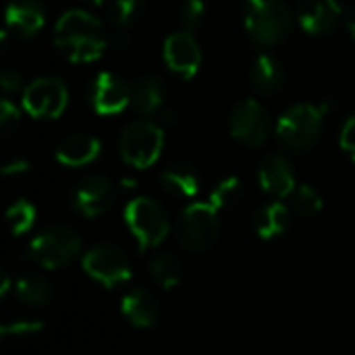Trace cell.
Masks as SVG:
<instances>
[{
  "mask_svg": "<svg viewBox=\"0 0 355 355\" xmlns=\"http://www.w3.org/2000/svg\"><path fill=\"white\" fill-rule=\"evenodd\" d=\"M54 46L77 64L98 60L106 46L108 35L98 17L83 8H73L60 15L54 25Z\"/></svg>",
  "mask_w": 355,
  "mask_h": 355,
  "instance_id": "obj_1",
  "label": "cell"
},
{
  "mask_svg": "<svg viewBox=\"0 0 355 355\" xmlns=\"http://www.w3.org/2000/svg\"><path fill=\"white\" fill-rule=\"evenodd\" d=\"M241 17L248 35L264 48L283 44L295 27V15L285 0H243Z\"/></svg>",
  "mask_w": 355,
  "mask_h": 355,
  "instance_id": "obj_2",
  "label": "cell"
},
{
  "mask_svg": "<svg viewBox=\"0 0 355 355\" xmlns=\"http://www.w3.org/2000/svg\"><path fill=\"white\" fill-rule=\"evenodd\" d=\"M327 110L316 104H295L287 108L277 121L279 139L293 152L310 150L322 135Z\"/></svg>",
  "mask_w": 355,
  "mask_h": 355,
  "instance_id": "obj_3",
  "label": "cell"
},
{
  "mask_svg": "<svg viewBox=\"0 0 355 355\" xmlns=\"http://www.w3.org/2000/svg\"><path fill=\"white\" fill-rule=\"evenodd\" d=\"M123 218L137 239L141 252L160 245L168 235V214L164 206L152 198H135L125 206Z\"/></svg>",
  "mask_w": 355,
  "mask_h": 355,
  "instance_id": "obj_4",
  "label": "cell"
},
{
  "mask_svg": "<svg viewBox=\"0 0 355 355\" xmlns=\"http://www.w3.org/2000/svg\"><path fill=\"white\" fill-rule=\"evenodd\" d=\"M220 235L218 210L210 202H198L183 210L177 223V239L189 252H208Z\"/></svg>",
  "mask_w": 355,
  "mask_h": 355,
  "instance_id": "obj_5",
  "label": "cell"
},
{
  "mask_svg": "<svg viewBox=\"0 0 355 355\" xmlns=\"http://www.w3.org/2000/svg\"><path fill=\"white\" fill-rule=\"evenodd\" d=\"M162 146H164V131L160 125L152 121L129 123L119 139V150L123 160L135 168L152 166L160 158Z\"/></svg>",
  "mask_w": 355,
  "mask_h": 355,
  "instance_id": "obj_6",
  "label": "cell"
},
{
  "mask_svg": "<svg viewBox=\"0 0 355 355\" xmlns=\"http://www.w3.org/2000/svg\"><path fill=\"white\" fill-rule=\"evenodd\" d=\"M81 250V239L67 227H52L29 243V258L42 268H62Z\"/></svg>",
  "mask_w": 355,
  "mask_h": 355,
  "instance_id": "obj_7",
  "label": "cell"
},
{
  "mask_svg": "<svg viewBox=\"0 0 355 355\" xmlns=\"http://www.w3.org/2000/svg\"><path fill=\"white\" fill-rule=\"evenodd\" d=\"M69 104V89L58 77H37L23 89V108L33 119H58Z\"/></svg>",
  "mask_w": 355,
  "mask_h": 355,
  "instance_id": "obj_8",
  "label": "cell"
},
{
  "mask_svg": "<svg viewBox=\"0 0 355 355\" xmlns=\"http://www.w3.org/2000/svg\"><path fill=\"white\" fill-rule=\"evenodd\" d=\"M231 135L250 148H258L266 141L270 133V119L268 110L254 98L241 100L233 110L229 119Z\"/></svg>",
  "mask_w": 355,
  "mask_h": 355,
  "instance_id": "obj_9",
  "label": "cell"
},
{
  "mask_svg": "<svg viewBox=\"0 0 355 355\" xmlns=\"http://www.w3.org/2000/svg\"><path fill=\"white\" fill-rule=\"evenodd\" d=\"M85 272L106 287H114L131 279V266L127 256L110 243L96 245L83 256Z\"/></svg>",
  "mask_w": 355,
  "mask_h": 355,
  "instance_id": "obj_10",
  "label": "cell"
},
{
  "mask_svg": "<svg viewBox=\"0 0 355 355\" xmlns=\"http://www.w3.org/2000/svg\"><path fill=\"white\" fill-rule=\"evenodd\" d=\"M89 104L102 116L119 114L131 104V85L121 75L102 71L89 85Z\"/></svg>",
  "mask_w": 355,
  "mask_h": 355,
  "instance_id": "obj_11",
  "label": "cell"
},
{
  "mask_svg": "<svg viewBox=\"0 0 355 355\" xmlns=\"http://www.w3.org/2000/svg\"><path fill=\"white\" fill-rule=\"evenodd\" d=\"M114 198H116V189L106 177L89 175L77 183L73 191V206L79 214L94 218L110 210V206L114 204Z\"/></svg>",
  "mask_w": 355,
  "mask_h": 355,
  "instance_id": "obj_12",
  "label": "cell"
},
{
  "mask_svg": "<svg viewBox=\"0 0 355 355\" xmlns=\"http://www.w3.org/2000/svg\"><path fill=\"white\" fill-rule=\"evenodd\" d=\"M164 60L173 73H177L183 79H191L202 64V50L196 42V37L189 31H177L171 33L164 40Z\"/></svg>",
  "mask_w": 355,
  "mask_h": 355,
  "instance_id": "obj_13",
  "label": "cell"
},
{
  "mask_svg": "<svg viewBox=\"0 0 355 355\" xmlns=\"http://www.w3.org/2000/svg\"><path fill=\"white\" fill-rule=\"evenodd\" d=\"M341 17H343L341 0H300L297 2L300 25L310 35L331 33L337 27Z\"/></svg>",
  "mask_w": 355,
  "mask_h": 355,
  "instance_id": "obj_14",
  "label": "cell"
},
{
  "mask_svg": "<svg viewBox=\"0 0 355 355\" xmlns=\"http://www.w3.org/2000/svg\"><path fill=\"white\" fill-rule=\"evenodd\" d=\"M258 179H260L262 189L275 198H285L295 191L293 166L281 154H270L260 162Z\"/></svg>",
  "mask_w": 355,
  "mask_h": 355,
  "instance_id": "obj_15",
  "label": "cell"
},
{
  "mask_svg": "<svg viewBox=\"0 0 355 355\" xmlns=\"http://www.w3.org/2000/svg\"><path fill=\"white\" fill-rule=\"evenodd\" d=\"M46 23V10L40 0H10L6 4V25L23 37L35 35Z\"/></svg>",
  "mask_w": 355,
  "mask_h": 355,
  "instance_id": "obj_16",
  "label": "cell"
},
{
  "mask_svg": "<svg viewBox=\"0 0 355 355\" xmlns=\"http://www.w3.org/2000/svg\"><path fill=\"white\" fill-rule=\"evenodd\" d=\"M100 152L102 144L98 137L87 133H73L56 146V160L64 166H85L94 162Z\"/></svg>",
  "mask_w": 355,
  "mask_h": 355,
  "instance_id": "obj_17",
  "label": "cell"
},
{
  "mask_svg": "<svg viewBox=\"0 0 355 355\" xmlns=\"http://www.w3.org/2000/svg\"><path fill=\"white\" fill-rule=\"evenodd\" d=\"M123 314L125 318L133 324V327H139V329H148V327H154L158 322V316H160V308H158V302L154 295H150L148 291L144 289H133L129 291L125 297H123Z\"/></svg>",
  "mask_w": 355,
  "mask_h": 355,
  "instance_id": "obj_18",
  "label": "cell"
},
{
  "mask_svg": "<svg viewBox=\"0 0 355 355\" xmlns=\"http://www.w3.org/2000/svg\"><path fill=\"white\" fill-rule=\"evenodd\" d=\"M166 100V87L158 77H139L131 83V106L139 114H156Z\"/></svg>",
  "mask_w": 355,
  "mask_h": 355,
  "instance_id": "obj_19",
  "label": "cell"
},
{
  "mask_svg": "<svg viewBox=\"0 0 355 355\" xmlns=\"http://www.w3.org/2000/svg\"><path fill=\"white\" fill-rule=\"evenodd\" d=\"M250 83L258 94H277L285 83V69L272 54H260L250 69Z\"/></svg>",
  "mask_w": 355,
  "mask_h": 355,
  "instance_id": "obj_20",
  "label": "cell"
},
{
  "mask_svg": "<svg viewBox=\"0 0 355 355\" xmlns=\"http://www.w3.org/2000/svg\"><path fill=\"white\" fill-rule=\"evenodd\" d=\"M160 185L177 198H193L200 191V175L187 162H177L162 171Z\"/></svg>",
  "mask_w": 355,
  "mask_h": 355,
  "instance_id": "obj_21",
  "label": "cell"
},
{
  "mask_svg": "<svg viewBox=\"0 0 355 355\" xmlns=\"http://www.w3.org/2000/svg\"><path fill=\"white\" fill-rule=\"evenodd\" d=\"M289 218H291V210L281 202H272L258 210L254 218V229L262 239H272L287 231Z\"/></svg>",
  "mask_w": 355,
  "mask_h": 355,
  "instance_id": "obj_22",
  "label": "cell"
},
{
  "mask_svg": "<svg viewBox=\"0 0 355 355\" xmlns=\"http://www.w3.org/2000/svg\"><path fill=\"white\" fill-rule=\"evenodd\" d=\"M15 293L23 304L29 306H46L52 297V289L48 281L40 275H25L15 283Z\"/></svg>",
  "mask_w": 355,
  "mask_h": 355,
  "instance_id": "obj_23",
  "label": "cell"
},
{
  "mask_svg": "<svg viewBox=\"0 0 355 355\" xmlns=\"http://www.w3.org/2000/svg\"><path fill=\"white\" fill-rule=\"evenodd\" d=\"M150 275L160 287L173 289L179 285V281L183 277V266L173 254H158L150 262Z\"/></svg>",
  "mask_w": 355,
  "mask_h": 355,
  "instance_id": "obj_24",
  "label": "cell"
},
{
  "mask_svg": "<svg viewBox=\"0 0 355 355\" xmlns=\"http://www.w3.org/2000/svg\"><path fill=\"white\" fill-rule=\"evenodd\" d=\"M144 15V0H112L108 4V21L112 29H131Z\"/></svg>",
  "mask_w": 355,
  "mask_h": 355,
  "instance_id": "obj_25",
  "label": "cell"
},
{
  "mask_svg": "<svg viewBox=\"0 0 355 355\" xmlns=\"http://www.w3.org/2000/svg\"><path fill=\"white\" fill-rule=\"evenodd\" d=\"M243 198V185L237 177H229V179H223L214 191L210 193V204L220 212L225 208H233L241 202Z\"/></svg>",
  "mask_w": 355,
  "mask_h": 355,
  "instance_id": "obj_26",
  "label": "cell"
},
{
  "mask_svg": "<svg viewBox=\"0 0 355 355\" xmlns=\"http://www.w3.org/2000/svg\"><path fill=\"white\" fill-rule=\"evenodd\" d=\"M291 210L304 218H310L322 210V198L320 193L310 185H300L291 193Z\"/></svg>",
  "mask_w": 355,
  "mask_h": 355,
  "instance_id": "obj_27",
  "label": "cell"
},
{
  "mask_svg": "<svg viewBox=\"0 0 355 355\" xmlns=\"http://www.w3.org/2000/svg\"><path fill=\"white\" fill-rule=\"evenodd\" d=\"M35 220V208L27 200H17L6 210V223L12 235H23L33 227Z\"/></svg>",
  "mask_w": 355,
  "mask_h": 355,
  "instance_id": "obj_28",
  "label": "cell"
},
{
  "mask_svg": "<svg viewBox=\"0 0 355 355\" xmlns=\"http://www.w3.org/2000/svg\"><path fill=\"white\" fill-rule=\"evenodd\" d=\"M206 17V2L204 0H185L179 8V21L185 27V31H193L202 25Z\"/></svg>",
  "mask_w": 355,
  "mask_h": 355,
  "instance_id": "obj_29",
  "label": "cell"
},
{
  "mask_svg": "<svg viewBox=\"0 0 355 355\" xmlns=\"http://www.w3.org/2000/svg\"><path fill=\"white\" fill-rule=\"evenodd\" d=\"M21 121V110L15 102H10L8 98H4L0 102V131L4 137H10Z\"/></svg>",
  "mask_w": 355,
  "mask_h": 355,
  "instance_id": "obj_30",
  "label": "cell"
},
{
  "mask_svg": "<svg viewBox=\"0 0 355 355\" xmlns=\"http://www.w3.org/2000/svg\"><path fill=\"white\" fill-rule=\"evenodd\" d=\"M44 329V324L40 320H15V322H6L0 327L2 337H29L35 335Z\"/></svg>",
  "mask_w": 355,
  "mask_h": 355,
  "instance_id": "obj_31",
  "label": "cell"
},
{
  "mask_svg": "<svg viewBox=\"0 0 355 355\" xmlns=\"http://www.w3.org/2000/svg\"><path fill=\"white\" fill-rule=\"evenodd\" d=\"M341 148L355 160V116L347 119L341 129Z\"/></svg>",
  "mask_w": 355,
  "mask_h": 355,
  "instance_id": "obj_32",
  "label": "cell"
},
{
  "mask_svg": "<svg viewBox=\"0 0 355 355\" xmlns=\"http://www.w3.org/2000/svg\"><path fill=\"white\" fill-rule=\"evenodd\" d=\"M0 85H2L4 92H17V89L23 87V77L15 69H6L0 75Z\"/></svg>",
  "mask_w": 355,
  "mask_h": 355,
  "instance_id": "obj_33",
  "label": "cell"
},
{
  "mask_svg": "<svg viewBox=\"0 0 355 355\" xmlns=\"http://www.w3.org/2000/svg\"><path fill=\"white\" fill-rule=\"evenodd\" d=\"M108 46L112 50H127L131 46V33L129 29H112L108 35Z\"/></svg>",
  "mask_w": 355,
  "mask_h": 355,
  "instance_id": "obj_34",
  "label": "cell"
},
{
  "mask_svg": "<svg viewBox=\"0 0 355 355\" xmlns=\"http://www.w3.org/2000/svg\"><path fill=\"white\" fill-rule=\"evenodd\" d=\"M27 168H29V160L23 158V156H17V158H12V160H8V162L2 164V175L4 177H12V175L25 173Z\"/></svg>",
  "mask_w": 355,
  "mask_h": 355,
  "instance_id": "obj_35",
  "label": "cell"
},
{
  "mask_svg": "<svg viewBox=\"0 0 355 355\" xmlns=\"http://www.w3.org/2000/svg\"><path fill=\"white\" fill-rule=\"evenodd\" d=\"M160 121H162V125L173 127V125H177V123H179V116H177V112H175V110L166 108V110H162V112H160Z\"/></svg>",
  "mask_w": 355,
  "mask_h": 355,
  "instance_id": "obj_36",
  "label": "cell"
},
{
  "mask_svg": "<svg viewBox=\"0 0 355 355\" xmlns=\"http://www.w3.org/2000/svg\"><path fill=\"white\" fill-rule=\"evenodd\" d=\"M8 291H10V279H8V275L4 272V275H2V289H0V295L4 297Z\"/></svg>",
  "mask_w": 355,
  "mask_h": 355,
  "instance_id": "obj_37",
  "label": "cell"
},
{
  "mask_svg": "<svg viewBox=\"0 0 355 355\" xmlns=\"http://www.w3.org/2000/svg\"><path fill=\"white\" fill-rule=\"evenodd\" d=\"M347 31H349V35L355 40V15L347 21Z\"/></svg>",
  "mask_w": 355,
  "mask_h": 355,
  "instance_id": "obj_38",
  "label": "cell"
},
{
  "mask_svg": "<svg viewBox=\"0 0 355 355\" xmlns=\"http://www.w3.org/2000/svg\"><path fill=\"white\" fill-rule=\"evenodd\" d=\"M85 2H89V4H94V6H100V4H104L106 0H85Z\"/></svg>",
  "mask_w": 355,
  "mask_h": 355,
  "instance_id": "obj_39",
  "label": "cell"
}]
</instances>
